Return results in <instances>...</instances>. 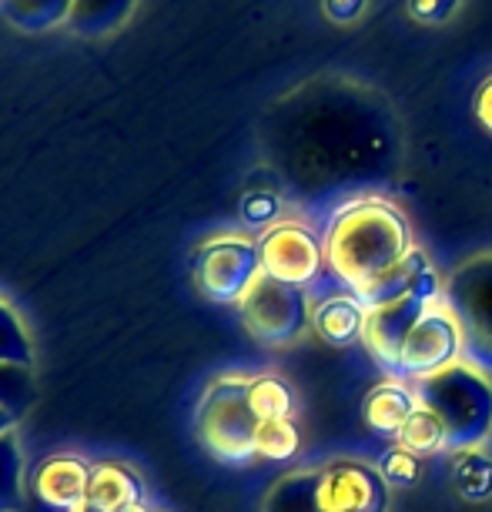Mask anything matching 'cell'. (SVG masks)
Wrapping results in <instances>:
<instances>
[{
	"label": "cell",
	"instance_id": "cell-22",
	"mask_svg": "<svg viewBox=\"0 0 492 512\" xmlns=\"http://www.w3.org/2000/svg\"><path fill=\"white\" fill-rule=\"evenodd\" d=\"M399 449H409L412 456H432V452H446V425L432 409L419 405L416 412L405 419V425L399 429Z\"/></svg>",
	"mask_w": 492,
	"mask_h": 512
},
{
	"label": "cell",
	"instance_id": "cell-19",
	"mask_svg": "<svg viewBox=\"0 0 492 512\" xmlns=\"http://www.w3.org/2000/svg\"><path fill=\"white\" fill-rule=\"evenodd\" d=\"M134 0H74L71 27L81 37H104L128 21Z\"/></svg>",
	"mask_w": 492,
	"mask_h": 512
},
{
	"label": "cell",
	"instance_id": "cell-3",
	"mask_svg": "<svg viewBox=\"0 0 492 512\" xmlns=\"http://www.w3.org/2000/svg\"><path fill=\"white\" fill-rule=\"evenodd\" d=\"M248 382L252 379L238 372L218 375V379L208 382L198 402L195 429L201 446L228 466H241V462H252L258 456V415L248 402Z\"/></svg>",
	"mask_w": 492,
	"mask_h": 512
},
{
	"label": "cell",
	"instance_id": "cell-31",
	"mask_svg": "<svg viewBox=\"0 0 492 512\" xmlns=\"http://www.w3.org/2000/svg\"><path fill=\"white\" fill-rule=\"evenodd\" d=\"M17 422H21V412L0 405V436H4V432H11V429H17Z\"/></svg>",
	"mask_w": 492,
	"mask_h": 512
},
{
	"label": "cell",
	"instance_id": "cell-18",
	"mask_svg": "<svg viewBox=\"0 0 492 512\" xmlns=\"http://www.w3.org/2000/svg\"><path fill=\"white\" fill-rule=\"evenodd\" d=\"M0 365L21 372H34L37 365L34 338L27 332V322L7 298H0Z\"/></svg>",
	"mask_w": 492,
	"mask_h": 512
},
{
	"label": "cell",
	"instance_id": "cell-13",
	"mask_svg": "<svg viewBox=\"0 0 492 512\" xmlns=\"http://www.w3.org/2000/svg\"><path fill=\"white\" fill-rule=\"evenodd\" d=\"M419 409V395L412 389V382H379L375 389L365 395L362 415L369 422L372 432L379 436H399V429L405 425L412 412Z\"/></svg>",
	"mask_w": 492,
	"mask_h": 512
},
{
	"label": "cell",
	"instance_id": "cell-14",
	"mask_svg": "<svg viewBox=\"0 0 492 512\" xmlns=\"http://www.w3.org/2000/svg\"><path fill=\"white\" fill-rule=\"evenodd\" d=\"M365 315H369V308H365L355 295H332L312 308V328L325 338V342L349 345L355 338H362Z\"/></svg>",
	"mask_w": 492,
	"mask_h": 512
},
{
	"label": "cell",
	"instance_id": "cell-23",
	"mask_svg": "<svg viewBox=\"0 0 492 512\" xmlns=\"http://www.w3.org/2000/svg\"><path fill=\"white\" fill-rule=\"evenodd\" d=\"M248 402L252 412L258 415V422H272V419H292L295 412V392L278 379V375H255L248 382Z\"/></svg>",
	"mask_w": 492,
	"mask_h": 512
},
{
	"label": "cell",
	"instance_id": "cell-8",
	"mask_svg": "<svg viewBox=\"0 0 492 512\" xmlns=\"http://www.w3.org/2000/svg\"><path fill=\"white\" fill-rule=\"evenodd\" d=\"M462 359V328L446 305V298H436L412 332L405 335L402 359H399V375L405 379H426V375L446 369V365Z\"/></svg>",
	"mask_w": 492,
	"mask_h": 512
},
{
	"label": "cell",
	"instance_id": "cell-30",
	"mask_svg": "<svg viewBox=\"0 0 492 512\" xmlns=\"http://www.w3.org/2000/svg\"><path fill=\"white\" fill-rule=\"evenodd\" d=\"M476 118H479L482 128L492 131V77L482 84L479 94H476Z\"/></svg>",
	"mask_w": 492,
	"mask_h": 512
},
{
	"label": "cell",
	"instance_id": "cell-24",
	"mask_svg": "<svg viewBox=\"0 0 492 512\" xmlns=\"http://www.w3.org/2000/svg\"><path fill=\"white\" fill-rule=\"evenodd\" d=\"M302 436H298V425L292 419H272V422H258V436H255V452L262 459L285 462L292 459Z\"/></svg>",
	"mask_w": 492,
	"mask_h": 512
},
{
	"label": "cell",
	"instance_id": "cell-29",
	"mask_svg": "<svg viewBox=\"0 0 492 512\" xmlns=\"http://www.w3.org/2000/svg\"><path fill=\"white\" fill-rule=\"evenodd\" d=\"M365 7H369V0H322V11L328 21L335 24H352L359 21L365 14Z\"/></svg>",
	"mask_w": 492,
	"mask_h": 512
},
{
	"label": "cell",
	"instance_id": "cell-27",
	"mask_svg": "<svg viewBox=\"0 0 492 512\" xmlns=\"http://www.w3.org/2000/svg\"><path fill=\"white\" fill-rule=\"evenodd\" d=\"M278 215H282V198L272 195V191H252V195L241 198V218H245L248 225L272 228V221Z\"/></svg>",
	"mask_w": 492,
	"mask_h": 512
},
{
	"label": "cell",
	"instance_id": "cell-4",
	"mask_svg": "<svg viewBox=\"0 0 492 512\" xmlns=\"http://www.w3.org/2000/svg\"><path fill=\"white\" fill-rule=\"evenodd\" d=\"M442 298L462 328V362L492 372V251L452 268Z\"/></svg>",
	"mask_w": 492,
	"mask_h": 512
},
{
	"label": "cell",
	"instance_id": "cell-26",
	"mask_svg": "<svg viewBox=\"0 0 492 512\" xmlns=\"http://www.w3.org/2000/svg\"><path fill=\"white\" fill-rule=\"evenodd\" d=\"M382 479L389 482V486H412V482L419 479V456H412L409 449H389L382 459Z\"/></svg>",
	"mask_w": 492,
	"mask_h": 512
},
{
	"label": "cell",
	"instance_id": "cell-9",
	"mask_svg": "<svg viewBox=\"0 0 492 512\" xmlns=\"http://www.w3.org/2000/svg\"><path fill=\"white\" fill-rule=\"evenodd\" d=\"M262 272L278 282L308 288L325 265V241L302 221H275L258 238Z\"/></svg>",
	"mask_w": 492,
	"mask_h": 512
},
{
	"label": "cell",
	"instance_id": "cell-10",
	"mask_svg": "<svg viewBox=\"0 0 492 512\" xmlns=\"http://www.w3.org/2000/svg\"><path fill=\"white\" fill-rule=\"evenodd\" d=\"M318 506L322 512H385L389 482L365 462H332L318 476Z\"/></svg>",
	"mask_w": 492,
	"mask_h": 512
},
{
	"label": "cell",
	"instance_id": "cell-25",
	"mask_svg": "<svg viewBox=\"0 0 492 512\" xmlns=\"http://www.w3.org/2000/svg\"><path fill=\"white\" fill-rule=\"evenodd\" d=\"M31 375L34 372H21V369H7V365H0V405L21 412L34 395Z\"/></svg>",
	"mask_w": 492,
	"mask_h": 512
},
{
	"label": "cell",
	"instance_id": "cell-6",
	"mask_svg": "<svg viewBox=\"0 0 492 512\" xmlns=\"http://www.w3.org/2000/svg\"><path fill=\"white\" fill-rule=\"evenodd\" d=\"M238 315L245 332L268 349L295 345L312 328V302L305 288L278 282L265 272L238 302Z\"/></svg>",
	"mask_w": 492,
	"mask_h": 512
},
{
	"label": "cell",
	"instance_id": "cell-5",
	"mask_svg": "<svg viewBox=\"0 0 492 512\" xmlns=\"http://www.w3.org/2000/svg\"><path fill=\"white\" fill-rule=\"evenodd\" d=\"M191 275H195V288L208 302L238 305L248 295V288L262 278L258 241L238 235V231L205 238L191 258Z\"/></svg>",
	"mask_w": 492,
	"mask_h": 512
},
{
	"label": "cell",
	"instance_id": "cell-28",
	"mask_svg": "<svg viewBox=\"0 0 492 512\" xmlns=\"http://www.w3.org/2000/svg\"><path fill=\"white\" fill-rule=\"evenodd\" d=\"M459 7V0H409V14L419 24H442L449 21L452 11Z\"/></svg>",
	"mask_w": 492,
	"mask_h": 512
},
{
	"label": "cell",
	"instance_id": "cell-2",
	"mask_svg": "<svg viewBox=\"0 0 492 512\" xmlns=\"http://www.w3.org/2000/svg\"><path fill=\"white\" fill-rule=\"evenodd\" d=\"M412 389L446 425V452L479 449L492 436V379L469 362H452L446 369L416 379Z\"/></svg>",
	"mask_w": 492,
	"mask_h": 512
},
{
	"label": "cell",
	"instance_id": "cell-15",
	"mask_svg": "<svg viewBox=\"0 0 492 512\" xmlns=\"http://www.w3.org/2000/svg\"><path fill=\"white\" fill-rule=\"evenodd\" d=\"M426 268H432L429 258H426V251L412 248L399 265H392L389 272H382L372 285H365L362 292H355V298H359L365 308L389 305V302H395V298L409 295L412 288H416V282L422 278V272H426Z\"/></svg>",
	"mask_w": 492,
	"mask_h": 512
},
{
	"label": "cell",
	"instance_id": "cell-20",
	"mask_svg": "<svg viewBox=\"0 0 492 512\" xmlns=\"http://www.w3.org/2000/svg\"><path fill=\"white\" fill-rule=\"evenodd\" d=\"M452 486L462 499L486 502L492 496V456L482 449H462L452 462Z\"/></svg>",
	"mask_w": 492,
	"mask_h": 512
},
{
	"label": "cell",
	"instance_id": "cell-7",
	"mask_svg": "<svg viewBox=\"0 0 492 512\" xmlns=\"http://www.w3.org/2000/svg\"><path fill=\"white\" fill-rule=\"evenodd\" d=\"M436 298H442V282H439L436 268H426L409 295L395 298L389 305L369 308L365 328H362V342H365V349L375 355V362H379L382 369L399 372L405 335L412 332V325L419 322L422 312H426Z\"/></svg>",
	"mask_w": 492,
	"mask_h": 512
},
{
	"label": "cell",
	"instance_id": "cell-12",
	"mask_svg": "<svg viewBox=\"0 0 492 512\" xmlns=\"http://www.w3.org/2000/svg\"><path fill=\"white\" fill-rule=\"evenodd\" d=\"M148 502V486H144L141 472L118 459L94 462L91 469V489L88 506L98 512H131Z\"/></svg>",
	"mask_w": 492,
	"mask_h": 512
},
{
	"label": "cell",
	"instance_id": "cell-32",
	"mask_svg": "<svg viewBox=\"0 0 492 512\" xmlns=\"http://www.w3.org/2000/svg\"><path fill=\"white\" fill-rule=\"evenodd\" d=\"M131 512H154V506H151V502H144V506H138V509H131Z\"/></svg>",
	"mask_w": 492,
	"mask_h": 512
},
{
	"label": "cell",
	"instance_id": "cell-17",
	"mask_svg": "<svg viewBox=\"0 0 492 512\" xmlns=\"http://www.w3.org/2000/svg\"><path fill=\"white\" fill-rule=\"evenodd\" d=\"M318 476L322 469H295L268 489L262 512H322L318 506Z\"/></svg>",
	"mask_w": 492,
	"mask_h": 512
},
{
	"label": "cell",
	"instance_id": "cell-11",
	"mask_svg": "<svg viewBox=\"0 0 492 512\" xmlns=\"http://www.w3.org/2000/svg\"><path fill=\"white\" fill-rule=\"evenodd\" d=\"M94 462L74 456V452H57L44 459L34 472V496L54 509L74 512L88 502Z\"/></svg>",
	"mask_w": 492,
	"mask_h": 512
},
{
	"label": "cell",
	"instance_id": "cell-16",
	"mask_svg": "<svg viewBox=\"0 0 492 512\" xmlns=\"http://www.w3.org/2000/svg\"><path fill=\"white\" fill-rule=\"evenodd\" d=\"M7 24L27 34H44L61 24H71L74 0H0Z\"/></svg>",
	"mask_w": 492,
	"mask_h": 512
},
{
	"label": "cell",
	"instance_id": "cell-21",
	"mask_svg": "<svg viewBox=\"0 0 492 512\" xmlns=\"http://www.w3.org/2000/svg\"><path fill=\"white\" fill-rule=\"evenodd\" d=\"M24 506V452L17 429L0 436V512H21Z\"/></svg>",
	"mask_w": 492,
	"mask_h": 512
},
{
	"label": "cell",
	"instance_id": "cell-33",
	"mask_svg": "<svg viewBox=\"0 0 492 512\" xmlns=\"http://www.w3.org/2000/svg\"><path fill=\"white\" fill-rule=\"evenodd\" d=\"M74 512H98V509H91L88 502H84V506H81V509H74Z\"/></svg>",
	"mask_w": 492,
	"mask_h": 512
},
{
	"label": "cell",
	"instance_id": "cell-1",
	"mask_svg": "<svg viewBox=\"0 0 492 512\" xmlns=\"http://www.w3.org/2000/svg\"><path fill=\"white\" fill-rule=\"evenodd\" d=\"M322 241L325 265L352 295L372 285L416 248L409 218L385 198H359L342 205L328 221Z\"/></svg>",
	"mask_w": 492,
	"mask_h": 512
}]
</instances>
